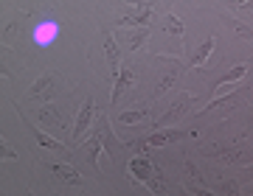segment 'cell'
I'll use <instances>...</instances> for the list:
<instances>
[{"label": "cell", "instance_id": "obj_1", "mask_svg": "<svg viewBox=\"0 0 253 196\" xmlns=\"http://www.w3.org/2000/svg\"><path fill=\"white\" fill-rule=\"evenodd\" d=\"M129 174L135 179H141L149 191H152L155 196L163 194V188H166V182H163V174L158 168H155V163L146 157V154H141V157H135V160L129 163Z\"/></svg>", "mask_w": 253, "mask_h": 196}, {"label": "cell", "instance_id": "obj_2", "mask_svg": "<svg viewBox=\"0 0 253 196\" xmlns=\"http://www.w3.org/2000/svg\"><path fill=\"white\" fill-rule=\"evenodd\" d=\"M56 90H59L56 87V76L54 73H42V76L28 87V101H34V104H42V107H45V104H51V101L56 98Z\"/></svg>", "mask_w": 253, "mask_h": 196}, {"label": "cell", "instance_id": "obj_3", "mask_svg": "<svg viewBox=\"0 0 253 196\" xmlns=\"http://www.w3.org/2000/svg\"><path fill=\"white\" fill-rule=\"evenodd\" d=\"M191 101H194V96H191V93H180V96L174 98L172 109H169V112H163V115L155 121V129H166V126H172L174 121H180V118L189 112Z\"/></svg>", "mask_w": 253, "mask_h": 196}, {"label": "cell", "instance_id": "obj_4", "mask_svg": "<svg viewBox=\"0 0 253 196\" xmlns=\"http://www.w3.org/2000/svg\"><path fill=\"white\" fill-rule=\"evenodd\" d=\"M107 126H110V121L101 118L99 126H96V132H93V137L87 140V160L96 168V174H99V154L104 152V132H107Z\"/></svg>", "mask_w": 253, "mask_h": 196}, {"label": "cell", "instance_id": "obj_5", "mask_svg": "<svg viewBox=\"0 0 253 196\" xmlns=\"http://www.w3.org/2000/svg\"><path fill=\"white\" fill-rule=\"evenodd\" d=\"M37 118H40V124L42 126H51V132H56V134H65L68 132V124H65V118L56 112V107H40L37 109Z\"/></svg>", "mask_w": 253, "mask_h": 196}, {"label": "cell", "instance_id": "obj_6", "mask_svg": "<svg viewBox=\"0 0 253 196\" xmlns=\"http://www.w3.org/2000/svg\"><path fill=\"white\" fill-rule=\"evenodd\" d=\"M90 124H93V98H87L84 101V107L79 109V115H76V121H73V129H71V134H73V143L76 140H82V134L90 129Z\"/></svg>", "mask_w": 253, "mask_h": 196}, {"label": "cell", "instance_id": "obj_7", "mask_svg": "<svg viewBox=\"0 0 253 196\" xmlns=\"http://www.w3.org/2000/svg\"><path fill=\"white\" fill-rule=\"evenodd\" d=\"M104 56H107V65H110V73H113V81L121 76V54H118V45L116 39H113V34L110 31H104Z\"/></svg>", "mask_w": 253, "mask_h": 196}, {"label": "cell", "instance_id": "obj_8", "mask_svg": "<svg viewBox=\"0 0 253 196\" xmlns=\"http://www.w3.org/2000/svg\"><path fill=\"white\" fill-rule=\"evenodd\" d=\"M149 17H152V9H149V3H144V6H138L135 11H129V14H124V17H118V28L121 26L149 28Z\"/></svg>", "mask_w": 253, "mask_h": 196}, {"label": "cell", "instance_id": "obj_9", "mask_svg": "<svg viewBox=\"0 0 253 196\" xmlns=\"http://www.w3.org/2000/svg\"><path fill=\"white\" fill-rule=\"evenodd\" d=\"M34 137H37V143H40L42 149H51V152L62 154V157H73V152H68V146H65L62 140H56L54 134H45L42 129H34Z\"/></svg>", "mask_w": 253, "mask_h": 196}, {"label": "cell", "instance_id": "obj_10", "mask_svg": "<svg viewBox=\"0 0 253 196\" xmlns=\"http://www.w3.org/2000/svg\"><path fill=\"white\" fill-rule=\"evenodd\" d=\"M135 81V70L129 67V65H124L121 67V76H118L116 81H113V98H110V104H118V98H121V93H124L129 84Z\"/></svg>", "mask_w": 253, "mask_h": 196}, {"label": "cell", "instance_id": "obj_11", "mask_svg": "<svg viewBox=\"0 0 253 196\" xmlns=\"http://www.w3.org/2000/svg\"><path fill=\"white\" fill-rule=\"evenodd\" d=\"M186 137V129H161V132H152L146 140L149 146H166V143H177Z\"/></svg>", "mask_w": 253, "mask_h": 196}, {"label": "cell", "instance_id": "obj_12", "mask_svg": "<svg viewBox=\"0 0 253 196\" xmlns=\"http://www.w3.org/2000/svg\"><path fill=\"white\" fill-rule=\"evenodd\" d=\"M222 20H225V26L234 31L239 39H248V42H253V26H248L245 20L234 17V14H222Z\"/></svg>", "mask_w": 253, "mask_h": 196}, {"label": "cell", "instance_id": "obj_13", "mask_svg": "<svg viewBox=\"0 0 253 196\" xmlns=\"http://www.w3.org/2000/svg\"><path fill=\"white\" fill-rule=\"evenodd\" d=\"M245 96H248V87H239V90L234 93V96H228V98H217V101H211V104H208V109H203L200 115H208L211 109H219V107H236V104H242V101H245Z\"/></svg>", "mask_w": 253, "mask_h": 196}, {"label": "cell", "instance_id": "obj_14", "mask_svg": "<svg viewBox=\"0 0 253 196\" xmlns=\"http://www.w3.org/2000/svg\"><path fill=\"white\" fill-rule=\"evenodd\" d=\"M214 36H208V39H203V42L197 45V51H194V54H191V62L186 65V67H200V65L206 62L208 56H211V51H214Z\"/></svg>", "mask_w": 253, "mask_h": 196}, {"label": "cell", "instance_id": "obj_15", "mask_svg": "<svg viewBox=\"0 0 253 196\" xmlns=\"http://www.w3.org/2000/svg\"><path fill=\"white\" fill-rule=\"evenodd\" d=\"M51 171H54L56 177L62 179L65 185H76V188L82 185V177L71 168V165H62V163H51Z\"/></svg>", "mask_w": 253, "mask_h": 196}, {"label": "cell", "instance_id": "obj_16", "mask_svg": "<svg viewBox=\"0 0 253 196\" xmlns=\"http://www.w3.org/2000/svg\"><path fill=\"white\" fill-rule=\"evenodd\" d=\"M245 73H248V65H236L234 70H228L225 76H219L217 84H214V90H222L225 84H234V81H242L245 79Z\"/></svg>", "mask_w": 253, "mask_h": 196}, {"label": "cell", "instance_id": "obj_17", "mask_svg": "<svg viewBox=\"0 0 253 196\" xmlns=\"http://www.w3.org/2000/svg\"><path fill=\"white\" fill-rule=\"evenodd\" d=\"M180 73H183L180 65H172V67H169V70H166V73L161 76V81H158V93H166V90H169V87L174 84V81L180 79Z\"/></svg>", "mask_w": 253, "mask_h": 196}, {"label": "cell", "instance_id": "obj_18", "mask_svg": "<svg viewBox=\"0 0 253 196\" xmlns=\"http://www.w3.org/2000/svg\"><path fill=\"white\" fill-rule=\"evenodd\" d=\"M146 118H149V107H144V109H132V112H121V115H118V124L132 126V124H141V121H146Z\"/></svg>", "mask_w": 253, "mask_h": 196}, {"label": "cell", "instance_id": "obj_19", "mask_svg": "<svg viewBox=\"0 0 253 196\" xmlns=\"http://www.w3.org/2000/svg\"><path fill=\"white\" fill-rule=\"evenodd\" d=\"M161 28H163V31H169V34H174V36L183 34V23L174 17L172 11H166V14L161 17Z\"/></svg>", "mask_w": 253, "mask_h": 196}, {"label": "cell", "instance_id": "obj_20", "mask_svg": "<svg viewBox=\"0 0 253 196\" xmlns=\"http://www.w3.org/2000/svg\"><path fill=\"white\" fill-rule=\"evenodd\" d=\"M146 39H149V28H135V31L129 34V48H132V51H138Z\"/></svg>", "mask_w": 253, "mask_h": 196}, {"label": "cell", "instance_id": "obj_21", "mask_svg": "<svg viewBox=\"0 0 253 196\" xmlns=\"http://www.w3.org/2000/svg\"><path fill=\"white\" fill-rule=\"evenodd\" d=\"M219 191L225 196H239V182H234V179H222L219 182Z\"/></svg>", "mask_w": 253, "mask_h": 196}, {"label": "cell", "instance_id": "obj_22", "mask_svg": "<svg viewBox=\"0 0 253 196\" xmlns=\"http://www.w3.org/2000/svg\"><path fill=\"white\" fill-rule=\"evenodd\" d=\"M129 149H135V152H141V154H146V149H149V140L146 137H135V140H124Z\"/></svg>", "mask_w": 253, "mask_h": 196}, {"label": "cell", "instance_id": "obj_23", "mask_svg": "<svg viewBox=\"0 0 253 196\" xmlns=\"http://www.w3.org/2000/svg\"><path fill=\"white\" fill-rule=\"evenodd\" d=\"M186 171H189V177L194 179V185H200V182H203V174L197 171V165H194L191 160H186Z\"/></svg>", "mask_w": 253, "mask_h": 196}, {"label": "cell", "instance_id": "obj_24", "mask_svg": "<svg viewBox=\"0 0 253 196\" xmlns=\"http://www.w3.org/2000/svg\"><path fill=\"white\" fill-rule=\"evenodd\" d=\"M0 149H3V152H0V154H3V160H14V157H17V152H14V146H11V143L3 140V143H0Z\"/></svg>", "mask_w": 253, "mask_h": 196}, {"label": "cell", "instance_id": "obj_25", "mask_svg": "<svg viewBox=\"0 0 253 196\" xmlns=\"http://www.w3.org/2000/svg\"><path fill=\"white\" fill-rule=\"evenodd\" d=\"M186 191H189V194H194V196H214L208 188H200V185H186Z\"/></svg>", "mask_w": 253, "mask_h": 196}, {"label": "cell", "instance_id": "obj_26", "mask_svg": "<svg viewBox=\"0 0 253 196\" xmlns=\"http://www.w3.org/2000/svg\"><path fill=\"white\" fill-rule=\"evenodd\" d=\"M245 174H248V179L253 182V165H248V168H245Z\"/></svg>", "mask_w": 253, "mask_h": 196}]
</instances>
